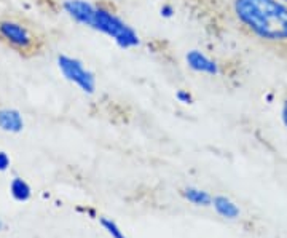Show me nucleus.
I'll list each match as a JSON object with an SVG mask.
<instances>
[{"instance_id": "obj_16", "label": "nucleus", "mask_w": 287, "mask_h": 238, "mask_svg": "<svg viewBox=\"0 0 287 238\" xmlns=\"http://www.w3.org/2000/svg\"><path fill=\"white\" fill-rule=\"evenodd\" d=\"M3 229V222H2V219H0V230Z\"/></svg>"}, {"instance_id": "obj_9", "label": "nucleus", "mask_w": 287, "mask_h": 238, "mask_svg": "<svg viewBox=\"0 0 287 238\" xmlns=\"http://www.w3.org/2000/svg\"><path fill=\"white\" fill-rule=\"evenodd\" d=\"M182 197L189 200L190 203L198 205V206H209L212 205V197L207 192L196 189V187H187L182 190Z\"/></svg>"}, {"instance_id": "obj_15", "label": "nucleus", "mask_w": 287, "mask_h": 238, "mask_svg": "<svg viewBox=\"0 0 287 238\" xmlns=\"http://www.w3.org/2000/svg\"><path fill=\"white\" fill-rule=\"evenodd\" d=\"M281 119H283V123H284V126L287 128V98L284 99V103H283V111H281Z\"/></svg>"}, {"instance_id": "obj_7", "label": "nucleus", "mask_w": 287, "mask_h": 238, "mask_svg": "<svg viewBox=\"0 0 287 238\" xmlns=\"http://www.w3.org/2000/svg\"><path fill=\"white\" fill-rule=\"evenodd\" d=\"M0 128L6 133H21L24 128L23 115L16 109H0Z\"/></svg>"}, {"instance_id": "obj_14", "label": "nucleus", "mask_w": 287, "mask_h": 238, "mask_svg": "<svg viewBox=\"0 0 287 238\" xmlns=\"http://www.w3.org/2000/svg\"><path fill=\"white\" fill-rule=\"evenodd\" d=\"M160 14L163 18H172L174 16V6L169 5V3H164L161 6V10H160Z\"/></svg>"}, {"instance_id": "obj_3", "label": "nucleus", "mask_w": 287, "mask_h": 238, "mask_svg": "<svg viewBox=\"0 0 287 238\" xmlns=\"http://www.w3.org/2000/svg\"><path fill=\"white\" fill-rule=\"evenodd\" d=\"M57 67L69 82L75 83L86 95H93L96 90V77L91 70L85 69L83 62L77 58L59 55L56 58Z\"/></svg>"}, {"instance_id": "obj_10", "label": "nucleus", "mask_w": 287, "mask_h": 238, "mask_svg": "<svg viewBox=\"0 0 287 238\" xmlns=\"http://www.w3.org/2000/svg\"><path fill=\"white\" fill-rule=\"evenodd\" d=\"M10 193L16 201H27L32 197V189L23 178H14L10 182Z\"/></svg>"}, {"instance_id": "obj_13", "label": "nucleus", "mask_w": 287, "mask_h": 238, "mask_svg": "<svg viewBox=\"0 0 287 238\" xmlns=\"http://www.w3.org/2000/svg\"><path fill=\"white\" fill-rule=\"evenodd\" d=\"M10 165H11L10 157L6 155V152H2V150H0V171H6L10 168Z\"/></svg>"}, {"instance_id": "obj_6", "label": "nucleus", "mask_w": 287, "mask_h": 238, "mask_svg": "<svg viewBox=\"0 0 287 238\" xmlns=\"http://www.w3.org/2000/svg\"><path fill=\"white\" fill-rule=\"evenodd\" d=\"M185 61L189 64V67L199 74H207V75H217L219 74V66L217 62L211 58H207L203 52L199 50H191L187 53Z\"/></svg>"}, {"instance_id": "obj_1", "label": "nucleus", "mask_w": 287, "mask_h": 238, "mask_svg": "<svg viewBox=\"0 0 287 238\" xmlns=\"http://www.w3.org/2000/svg\"><path fill=\"white\" fill-rule=\"evenodd\" d=\"M233 10L242 26L258 39L287 42V5L279 0H235Z\"/></svg>"}, {"instance_id": "obj_5", "label": "nucleus", "mask_w": 287, "mask_h": 238, "mask_svg": "<svg viewBox=\"0 0 287 238\" xmlns=\"http://www.w3.org/2000/svg\"><path fill=\"white\" fill-rule=\"evenodd\" d=\"M62 8L69 16L80 23L83 26L93 27L95 23V13H96V6L91 5L86 0H64Z\"/></svg>"}, {"instance_id": "obj_11", "label": "nucleus", "mask_w": 287, "mask_h": 238, "mask_svg": "<svg viewBox=\"0 0 287 238\" xmlns=\"http://www.w3.org/2000/svg\"><path fill=\"white\" fill-rule=\"evenodd\" d=\"M99 222H100V226H102L107 230V234H109L112 238H126V235L123 234V230H120V227L115 224L112 219L100 218Z\"/></svg>"}, {"instance_id": "obj_8", "label": "nucleus", "mask_w": 287, "mask_h": 238, "mask_svg": "<svg viewBox=\"0 0 287 238\" xmlns=\"http://www.w3.org/2000/svg\"><path fill=\"white\" fill-rule=\"evenodd\" d=\"M212 205L215 208V211H217L222 218H225V219H236L239 216V208L236 206L232 200L224 197V195L214 197Z\"/></svg>"}, {"instance_id": "obj_4", "label": "nucleus", "mask_w": 287, "mask_h": 238, "mask_svg": "<svg viewBox=\"0 0 287 238\" xmlns=\"http://www.w3.org/2000/svg\"><path fill=\"white\" fill-rule=\"evenodd\" d=\"M0 37L3 42H6L11 48L18 50V52H31L35 45V39L31 34V31L23 26L21 23L11 19L0 21Z\"/></svg>"}, {"instance_id": "obj_12", "label": "nucleus", "mask_w": 287, "mask_h": 238, "mask_svg": "<svg viewBox=\"0 0 287 238\" xmlns=\"http://www.w3.org/2000/svg\"><path fill=\"white\" fill-rule=\"evenodd\" d=\"M176 98L179 103H182V104H191L193 103V96H191V93L190 91H187V90H179L176 93Z\"/></svg>"}, {"instance_id": "obj_2", "label": "nucleus", "mask_w": 287, "mask_h": 238, "mask_svg": "<svg viewBox=\"0 0 287 238\" xmlns=\"http://www.w3.org/2000/svg\"><path fill=\"white\" fill-rule=\"evenodd\" d=\"M91 29H96V31L109 35L120 48L125 50L134 48L141 43L139 35L136 34L134 29L104 6H96L95 23H93Z\"/></svg>"}, {"instance_id": "obj_17", "label": "nucleus", "mask_w": 287, "mask_h": 238, "mask_svg": "<svg viewBox=\"0 0 287 238\" xmlns=\"http://www.w3.org/2000/svg\"><path fill=\"white\" fill-rule=\"evenodd\" d=\"M286 2H287V0H286Z\"/></svg>"}]
</instances>
